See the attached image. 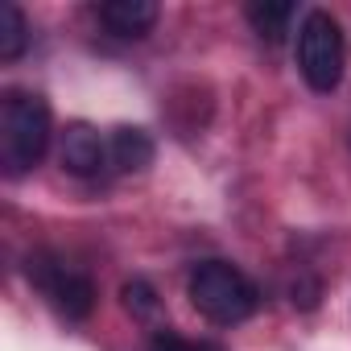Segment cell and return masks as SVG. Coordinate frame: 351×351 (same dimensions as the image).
<instances>
[{
	"mask_svg": "<svg viewBox=\"0 0 351 351\" xmlns=\"http://www.w3.org/2000/svg\"><path fill=\"white\" fill-rule=\"evenodd\" d=\"M149 351H203V347H195V343H186L182 335H173V330H161L153 343H149Z\"/></svg>",
	"mask_w": 351,
	"mask_h": 351,
	"instance_id": "cell-11",
	"label": "cell"
},
{
	"mask_svg": "<svg viewBox=\"0 0 351 351\" xmlns=\"http://www.w3.org/2000/svg\"><path fill=\"white\" fill-rule=\"evenodd\" d=\"M153 136L145 128H132V124H120L108 132V165L120 169V173H141L153 165Z\"/></svg>",
	"mask_w": 351,
	"mask_h": 351,
	"instance_id": "cell-7",
	"label": "cell"
},
{
	"mask_svg": "<svg viewBox=\"0 0 351 351\" xmlns=\"http://www.w3.org/2000/svg\"><path fill=\"white\" fill-rule=\"evenodd\" d=\"M25 46H29V21L13 0H5V5H0V58L17 62L25 54Z\"/></svg>",
	"mask_w": 351,
	"mask_h": 351,
	"instance_id": "cell-9",
	"label": "cell"
},
{
	"mask_svg": "<svg viewBox=\"0 0 351 351\" xmlns=\"http://www.w3.org/2000/svg\"><path fill=\"white\" fill-rule=\"evenodd\" d=\"M186 293H191V306L207 322H215V326H236V322L252 318L256 306H261L256 285L236 265H228V261H203V265H195V273L186 281Z\"/></svg>",
	"mask_w": 351,
	"mask_h": 351,
	"instance_id": "cell-2",
	"label": "cell"
},
{
	"mask_svg": "<svg viewBox=\"0 0 351 351\" xmlns=\"http://www.w3.org/2000/svg\"><path fill=\"white\" fill-rule=\"evenodd\" d=\"M25 273L38 285V293L58 310V318H66V322L91 318V310H95V285H91V277L83 269H75L71 261H62L54 252H38V256H29Z\"/></svg>",
	"mask_w": 351,
	"mask_h": 351,
	"instance_id": "cell-4",
	"label": "cell"
},
{
	"mask_svg": "<svg viewBox=\"0 0 351 351\" xmlns=\"http://www.w3.org/2000/svg\"><path fill=\"white\" fill-rule=\"evenodd\" d=\"M95 17L116 38H145L157 25V5L153 0H104L95 9Z\"/></svg>",
	"mask_w": 351,
	"mask_h": 351,
	"instance_id": "cell-6",
	"label": "cell"
},
{
	"mask_svg": "<svg viewBox=\"0 0 351 351\" xmlns=\"http://www.w3.org/2000/svg\"><path fill=\"white\" fill-rule=\"evenodd\" d=\"M244 17L265 42H281L289 25L298 21V5H289V0H256V5L244 9Z\"/></svg>",
	"mask_w": 351,
	"mask_h": 351,
	"instance_id": "cell-8",
	"label": "cell"
},
{
	"mask_svg": "<svg viewBox=\"0 0 351 351\" xmlns=\"http://www.w3.org/2000/svg\"><path fill=\"white\" fill-rule=\"evenodd\" d=\"M58 157H62V169L75 173V178H95V173L108 169V136L83 120L66 124L62 132V145H58Z\"/></svg>",
	"mask_w": 351,
	"mask_h": 351,
	"instance_id": "cell-5",
	"label": "cell"
},
{
	"mask_svg": "<svg viewBox=\"0 0 351 351\" xmlns=\"http://www.w3.org/2000/svg\"><path fill=\"white\" fill-rule=\"evenodd\" d=\"M50 136H54L50 104L21 87L5 91V104H0V169L9 178H21L34 165H42Z\"/></svg>",
	"mask_w": 351,
	"mask_h": 351,
	"instance_id": "cell-1",
	"label": "cell"
},
{
	"mask_svg": "<svg viewBox=\"0 0 351 351\" xmlns=\"http://www.w3.org/2000/svg\"><path fill=\"white\" fill-rule=\"evenodd\" d=\"M298 71L310 91H335L347 71V42L339 21L326 9H310L298 25Z\"/></svg>",
	"mask_w": 351,
	"mask_h": 351,
	"instance_id": "cell-3",
	"label": "cell"
},
{
	"mask_svg": "<svg viewBox=\"0 0 351 351\" xmlns=\"http://www.w3.org/2000/svg\"><path fill=\"white\" fill-rule=\"evenodd\" d=\"M124 306H128L136 318H149V314L157 310V293H153V285H149V281H141V277H136V281H128V285H124Z\"/></svg>",
	"mask_w": 351,
	"mask_h": 351,
	"instance_id": "cell-10",
	"label": "cell"
}]
</instances>
